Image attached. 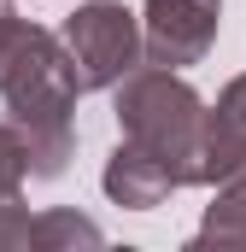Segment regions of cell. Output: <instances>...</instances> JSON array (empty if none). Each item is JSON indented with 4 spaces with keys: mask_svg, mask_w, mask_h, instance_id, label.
I'll list each match as a JSON object with an SVG mask.
<instances>
[{
    "mask_svg": "<svg viewBox=\"0 0 246 252\" xmlns=\"http://www.w3.org/2000/svg\"><path fill=\"white\" fill-rule=\"evenodd\" d=\"M0 6H6V0H0Z\"/></svg>",
    "mask_w": 246,
    "mask_h": 252,
    "instance_id": "8fae6325",
    "label": "cell"
},
{
    "mask_svg": "<svg viewBox=\"0 0 246 252\" xmlns=\"http://www.w3.org/2000/svg\"><path fill=\"white\" fill-rule=\"evenodd\" d=\"M100 182L112 193V205H123V211H153V205H164V199L176 193V176H170L153 153H141V147H129V141L112 147Z\"/></svg>",
    "mask_w": 246,
    "mask_h": 252,
    "instance_id": "8992f818",
    "label": "cell"
},
{
    "mask_svg": "<svg viewBox=\"0 0 246 252\" xmlns=\"http://www.w3.org/2000/svg\"><path fill=\"white\" fill-rule=\"evenodd\" d=\"M76 70L64 59L59 35L30 24L18 30L12 53L0 64V100H6V124L24 135V153H30V176H59L76 135H70V112H76Z\"/></svg>",
    "mask_w": 246,
    "mask_h": 252,
    "instance_id": "6da1fadb",
    "label": "cell"
},
{
    "mask_svg": "<svg viewBox=\"0 0 246 252\" xmlns=\"http://www.w3.org/2000/svg\"><path fill=\"white\" fill-rule=\"evenodd\" d=\"M30 182V153H24V135L12 124H0V193H18Z\"/></svg>",
    "mask_w": 246,
    "mask_h": 252,
    "instance_id": "30bf717a",
    "label": "cell"
},
{
    "mask_svg": "<svg viewBox=\"0 0 246 252\" xmlns=\"http://www.w3.org/2000/svg\"><path fill=\"white\" fill-rule=\"evenodd\" d=\"M35 247V217L30 205H18V193H0V252Z\"/></svg>",
    "mask_w": 246,
    "mask_h": 252,
    "instance_id": "9c48e42d",
    "label": "cell"
},
{
    "mask_svg": "<svg viewBox=\"0 0 246 252\" xmlns=\"http://www.w3.org/2000/svg\"><path fill=\"white\" fill-rule=\"evenodd\" d=\"M118 129L129 147L153 153L176 188H199V124H205V100L193 94V82H182L164 64H135L118 82Z\"/></svg>",
    "mask_w": 246,
    "mask_h": 252,
    "instance_id": "7a4b0ae2",
    "label": "cell"
},
{
    "mask_svg": "<svg viewBox=\"0 0 246 252\" xmlns=\"http://www.w3.org/2000/svg\"><path fill=\"white\" fill-rule=\"evenodd\" d=\"M246 170V76H235L199 124V188Z\"/></svg>",
    "mask_w": 246,
    "mask_h": 252,
    "instance_id": "5b68a950",
    "label": "cell"
},
{
    "mask_svg": "<svg viewBox=\"0 0 246 252\" xmlns=\"http://www.w3.org/2000/svg\"><path fill=\"white\" fill-rule=\"evenodd\" d=\"M59 47L76 70V82H82V94L118 88L141 64V18L123 0H88L59 24Z\"/></svg>",
    "mask_w": 246,
    "mask_h": 252,
    "instance_id": "3957f363",
    "label": "cell"
},
{
    "mask_svg": "<svg viewBox=\"0 0 246 252\" xmlns=\"http://www.w3.org/2000/svg\"><path fill=\"white\" fill-rule=\"evenodd\" d=\"M223 24V0H147L141 6V59L182 70L199 64L217 41Z\"/></svg>",
    "mask_w": 246,
    "mask_h": 252,
    "instance_id": "277c9868",
    "label": "cell"
},
{
    "mask_svg": "<svg viewBox=\"0 0 246 252\" xmlns=\"http://www.w3.org/2000/svg\"><path fill=\"white\" fill-rule=\"evenodd\" d=\"M193 247H235L246 252V170L217 182V199L205 205V223L193 235Z\"/></svg>",
    "mask_w": 246,
    "mask_h": 252,
    "instance_id": "52a82bcc",
    "label": "cell"
},
{
    "mask_svg": "<svg viewBox=\"0 0 246 252\" xmlns=\"http://www.w3.org/2000/svg\"><path fill=\"white\" fill-rule=\"evenodd\" d=\"M100 223L76 217V211H41L35 217V252H70V247H100Z\"/></svg>",
    "mask_w": 246,
    "mask_h": 252,
    "instance_id": "ba28073f",
    "label": "cell"
}]
</instances>
